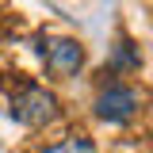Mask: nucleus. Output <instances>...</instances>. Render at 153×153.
<instances>
[{
  "label": "nucleus",
  "instance_id": "1",
  "mask_svg": "<svg viewBox=\"0 0 153 153\" xmlns=\"http://www.w3.org/2000/svg\"><path fill=\"white\" fill-rule=\"evenodd\" d=\"M12 119H19L23 126H46L57 119V96L42 84H27L12 96Z\"/></svg>",
  "mask_w": 153,
  "mask_h": 153
},
{
  "label": "nucleus",
  "instance_id": "2",
  "mask_svg": "<svg viewBox=\"0 0 153 153\" xmlns=\"http://www.w3.org/2000/svg\"><path fill=\"white\" fill-rule=\"evenodd\" d=\"M138 107H142V92L130 84H111L96 96V115L103 123H126L130 115H138Z\"/></svg>",
  "mask_w": 153,
  "mask_h": 153
},
{
  "label": "nucleus",
  "instance_id": "3",
  "mask_svg": "<svg viewBox=\"0 0 153 153\" xmlns=\"http://www.w3.org/2000/svg\"><path fill=\"white\" fill-rule=\"evenodd\" d=\"M84 65V46L76 38H54L46 46V69L54 76H73Z\"/></svg>",
  "mask_w": 153,
  "mask_h": 153
},
{
  "label": "nucleus",
  "instance_id": "4",
  "mask_svg": "<svg viewBox=\"0 0 153 153\" xmlns=\"http://www.w3.org/2000/svg\"><path fill=\"white\" fill-rule=\"evenodd\" d=\"M111 69H138V50H134L130 42H119V46H115Z\"/></svg>",
  "mask_w": 153,
  "mask_h": 153
},
{
  "label": "nucleus",
  "instance_id": "5",
  "mask_svg": "<svg viewBox=\"0 0 153 153\" xmlns=\"http://www.w3.org/2000/svg\"><path fill=\"white\" fill-rule=\"evenodd\" d=\"M46 153H96V146L88 142V138H65V142L50 146Z\"/></svg>",
  "mask_w": 153,
  "mask_h": 153
}]
</instances>
